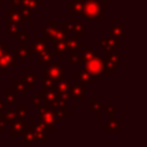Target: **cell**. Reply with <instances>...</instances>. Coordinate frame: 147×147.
<instances>
[{
	"instance_id": "1",
	"label": "cell",
	"mask_w": 147,
	"mask_h": 147,
	"mask_svg": "<svg viewBox=\"0 0 147 147\" xmlns=\"http://www.w3.org/2000/svg\"><path fill=\"white\" fill-rule=\"evenodd\" d=\"M83 16L85 17L86 21H93V22L106 16V1H101V0L85 1Z\"/></svg>"
},
{
	"instance_id": "2",
	"label": "cell",
	"mask_w": 147,
	"mask_h": 147,
	"mask_svg": "<svg viewBox=\"0 0 147 147\" xmlns=\"http://www.w3.org/2000/svg\"><path fill=\"white\" fill-rule=\"evenodd\" d=\"M38 117L39 121L44 124L46 131H53V129L56 126V118L52 107L45 105L38 106Z\"/></svg>"
},
{
	"instance_id": "3",
	"label": "cell",
	"mask_w": 147,
	"mask_h": 147,
	"mask_svg": "<svg viewBox=\"0 0 147 147\" xmlns=\"http://www.w3.org/2000/svg\"><path fill=\"white\" fill-rule=\"evenodd\" d=\"M42 79H52L54 83L63 79V67L60 63H53L51 62L48 67L44 70Z\"/></svg>"
},
{
	"instance_id": "4",
	"label": "cell",
	"mask_w": 147,
	"mask_h": 147,
	"mask_svg": "<svg viewBox=\"0 0 147 147\" xmlns=\"http://www.w3.org/2000/svg\"><path fill=\"white\" fill-rule=\"evenodd\" d=\"M16 60H17V56L11 53V48L6 47V51L0 56V70H1V72L6 74V69H8V68L16 69V67H17Z\"/></svg>"
},
{
	"instance_id": "5",
	"label": "cell",
	"mask_w": 147,
	"mask_h": 147,
	"mask_svg": "<svg viewBox=\"0 0 147 147\" xmlns=\"http://www.w3.org/2000/svg\"><path fill=\"white\" fill-rule=\"evenodd\" d=\"M85 69L86 71L93 77V78H99L102 74H103V59L96 56L94 59H92L91 61L85 63Z\"/></svg>"
},
{
	"instance_id": "6",
	"label": "cell",
	"mask_w": 147,
	"mask_h": 147,
	"mask_svg": "<svg viewBox=\"0 0 147 147\" xmlns=\"http://www.w3.org/2000/svg\"><path fill=\"white\" fill-rule=\"evenodd\" d=\"M31 127H32L34 141H39V142H47L48 141V138L46 134V129L40 121H33L31 123Z\"/></svg>"
},
{
	"instance_id": "7",
	"label": "cell",
	"mask_w": 147,
	"mask_h": 147,
	"mask_svg": "<svg viewBox=\"0 0 147 147\" xmlns=\"http://www.w3.org/2000/svg\"><path fill=\"white\" fill-rule=\"evenodd\" d=\"M41 95H42V99H44L42 105L48 106V107H53L54 103L60 99L59 92L54 87H44L42 92H41Z\"/></svg>"
},
{
	"instance_id": "8",
	"label": "cell",
	"mask_w": 147,
	"mask_h": 147,
	"mask_svg": "<svg viewBox=\"0 0 147 147\" xmlns=\"http://www.w3.org/2000/svg\"><path fill=\"white\" fill-rule=\"evenodd\" d=\"M53 108V113L55 115V118L56 121L59 119H63L65 116H68L69 114V106H68V101H64L62 99H59L54 106L52 107Z\"/></svg>"
},
{
	"instance_id": "9",
	"label": "cell",
	"mask_w": 147,
	"mask_h": 147,
	"mask_svg": "<svg viewBox=\"0 0 147 147\" xmlns=\"http://www.w3.org/2000/svg\"><path fill=\"white\" fill-rule=\"evenodd\" d=\"M100 47L101 48H106L108 52H115L117 48L122 47V42H121V38H116V37H107L100 40Z\"/></svg>"
},
{
	"instance_id": "10",
	"label": "cell",
	"mask_w": 147,
	"mask_h": 147,
	"mask_svg": "<svg viewBox=\"0 0 147 147\" xmlns=\"http://www.w3.org/2000/svg\"><path fill=\"white\" fill-rule=\"evenodd\" d=\"M59 26H60V24H59L57 21H55V22H48L47 25H46V28L42 31V40L45 42H47V44L52 42L53 41V36L56 32V30L59 29Z\"/></svg>"
},
{
	"instance_id": "11",
	"label": "cell",
	"mask_w": 147,
	"mask_h": 147,
	"mask_svg": "<svg viewBox=\"0 0 147 147\" xmlns=\"http://www.w3.org/2000/svg\"><path fill=\"white\" fill-rule=\"evenodd\" d=\"M26 126V119H18L15 118L14 121L10 122V129H11V137H18L22 136L24 129Z\"/></svg>"
},
{
	"instance_id": "12",
	"label": "cell",
	"mask_w": 147,
	"mask_h": 147,
	"mask_svg": "<svg viewBox=\"0 0 147 147\" xmlns=\"http://www.w3.org/2000/svg\"><path fill=\"white\" fill-rule=\"evenodd\" d=\"M75 78L79 80V84L80 85H91V84H94V82H95V78H93L86 71L85 68H80L78 70V74L75 75Z\"/></svg>"
},
{
	"instance_id": "13",
	"label": "cell",
	"mask_w": 147,
	"mask_h": 147,
	"mask_svg": "<svg viewBox=\"0 0 147 147\" xmlns=\"http://www.w3.org/2000/svg\"><path fill=\"white\" fill-rule=\"evenodd\" d=\"M99 55H100V53H99V52H96V51L92 49L91 47H87V48H85L82 53H79L78 62H79V63H82V64H85L86 62L91 61L92 59H94V57H96V56H99Z\"/></svg>"
},
{
	"instance_id": "14",
	"label": "cell",
	"mask_w": 147,
	"mask_h": 147,
	"mask_svg": "<svg viewBox=\"0 0 147 147\" xmlns=\"http://www.w3.org/2000/svg\"><path fill=\"white\" fill-rule=\"evenodd\" d=\"M68 9L69 11L78 15V16H83L84 13V2L80 0H70L68 3Z\"/></svg>"
},
{
	"instance_id": "15",
	"label": "cell",
	"mask_w": 147,
	"mask_h": 147,
	"mask_svg": "<svg viewBox=\"0 0 147 147\" xmlns=\"http://www.w3.org/2000/svg\"><path fill=\"white\" fill-rule=\"evenodd\" d=\"M52 44H53V48H54L55 53L57 54L59 59H62L63 57V54L69 52V48H68V45H67V40L53 41Z\"/></svg>"
},
{
	"instance_id": "16",
	"label": "cell",
	"mask_w": 147,
	"mask_h": 147,
	"mask_svg": "<svg viewBox=\"0 0 147 147\" xmlns=\"http://www.w3.org/2000/svg\"><path fill=\"white\" fill-rule=\"evenodd\" d=\"M17 54L21 59V62L22 63H25L29 59L32 57V54H33V49L32 47H28L26 45H22L18 49H17Z\"/></svg>"
},
{
	"instance_id": "17",
	"label": "cell",
	"mask_w": 147,
	"mask_h": 147,
	"mask_svg": "<svg viewBox=\"0 0 147 147\" xmlns=\"http://www.w3.org/2000/svg\"><path fill=\"white\" fill-rule=\"evenodd\" d=\"M70 94L72 99H78V100H84L85 98V91L80 84H70Z\"/></svg>"
},
{
	"instance_id": "18",
	"label": "cell",
	"mask_w": 147,
	"mask_h": 147,
	"mask_svg": "<svg viewBox=\"0 0 147 147\" xmlns=\"http://www.w3.org/2000/svg\"><path fill=\"white\" fill-rule=\"evenodd\" d=\"M10 88H11V90H15L16 93L22 94V95H25L26 92H28V86H26L25 82H24L22 78H18V79L16 80V83L10 86Z\"/></svg>"
},
{
	"instance_id": "19",
	"label": "cell",
	"mask_w": 147,
	"mask_h": 147,
	"mask_svg": "<svg viewBox=\"0 0 147 147\" xmlns=\"http://www.w3.org/2000/svg\"><path fill=\"white\" fill-rule=\"evenodd\" d=\"M110 33H111L113 37H116V38H124L126 36L125 29L123 28L121 22H116L115 23V25L110 29Z\"/></svg>"
},
{
	"instance_id": "20",
	"label": "cell",
	"mask_w": 147,
	"mask_h": 147,
	"mask_svg": "<svg viewBox=\"0 0 147 147\" xmlns=\"http://www.w3.org/2000/svg\"><path fill=\"white\" fill-rule=\"evenodd\" d=\"M22 137H23L24 142H25L29 147L33 145L34 138H33V133H32V127H31V125H30V126H28V125L25 126V129H24V131H23V133H22Z\"/></svg>"
},
{
	"instance_id": "21",
	"label": "cell",
	"mask_w": 147,
	"mask_h": 147,
	"mask_svg": "<svg viewBox=\"0 0 147 147\" xmlns=\"http://www.w3.org/2000/svg\"><path fill=\"white\" fill-rule=\"evenodd\" d=\"M122 129H121V125L117 122V119L111 118V119L107 121L106 126H105V131L106 132H119Z\"/></svg>"
},
{
	"instance_id": "22",
	"label": "cell",
	"mask_w": 147,
	"mask_h": 147,
	"mask_svg": "<svg viewBox=\"0 0 147 147\" xmlns=\"http://www.w3.org/2000/svg\"><path fill=\"white\" fill-rule=\"evenodd\" d=\"M37 62L38 63L49 64L51 62H53V53H49L48 51H45V52L39 53L38 54V57H37Z\"/></svg>"
},
{
	"instance_id": "23",
	"label": "cell",
	"mask_w": 147,
	"mask_h": 147,
	"mask_svg": "<svg viewBox=\"0 0 147 147\" xmlns=\"http://www.w3.org/2000/svg\"><path fill=\"white\" fill-rule=\"evenodd\" d=\"M67 45H68V48H69V52L71 49H75V48H84V42L83 41H79V38L77 37H74V38H68L67 39Z\"/></svg>"
},
{
	"instance_id": "24",
	"label": "cell",
	"mask_w": 147,
	"mask_h": 147,
	"mask_svg": "<svg viewBox=\"0 0 147 147\" xmlns=\"http://www.w3.org/2000/svg\"><path fill=\"white\" fill-rule=\"evenodd\" d=\"M32 49L33 52H36L37 54L41 53V52H45V51H48V44L45 42L42 39L41 40H37L32 44Z\"/></svg>"
},
{
	"instance_id": "25",
	"label": "cell",
	"mask_w": 147,
	"mask_h": 147,
	"mask_svg": "<svg viewBox=\"0 0 147 147\" xmlns=\"http://www.w3.org/2000/svg\"><path fill=\"white\" fill-rule=\"evenodd\" d=\"M21 78L25 82V84H26V86H28V90H31L32 86L38 82L37 76H34V75H32V74H23Z\"/></svg>"
},
{
	"instance_id": "26",
	"label": "cell",
	"mask_w": 147,
	"mask_h": 147,
	"mask_svg": "<svg viewBox=\"0 0 147 147\" xmlns=\"http://www.w3.org/2000/svg\"><path fill=\"white\" fill-rule=\"evenodd\" d=\"M53 87H54L59 93L68 92V91L70 90V83H69V80H62V79H61V80L56 82Z\"/></svg>"
},
{
	"instance_id": "27",
	"label": "cell",
	"mask_w": 147,
	"mask_h": 147,
	"mask_svg": "<svg viewBox=\"0 0 147 147\" xmlns=\"http://www.w3.org/2000/svg\"><path fill=\"white\" fill-rule=\"evenodd\" d=\"M68 32H67V30L64 29V28H61V26H59V29L56 30V32L54 33V36H53V41H60V40H67L68 39ZM52 41V42H53Z\"/></svg>"
},
{
	"instance_id": "28",
	"label": "cell",
	"mask_w": 147,
	"mask_h": 147,
	"mask_svg": "<svg viewBox=\"0 0 147 147\" xmlns=\"http://www.w3.org/2000/svg\"><path fill=\"white\" fill-rule=\"evenodd\" d=\"M18 13H20L21 21H24V22H31L32 21V11L30 8L23 6Z\"/></svg>"
},
{
	"instance_id": "29",
	"label": "cell",
	"mask_w": 147,
	"mask_h": 147,
	"mask_svg": "<svg viewBox=\"0 0 147 147\" xmlns=\"http://www.w3.org/2000/svg\"><path fill=\"white\" fill-rule=\"evenodd\" d=\"M84 25L82 24V23H78V22H74V24H72V30H71V32L75 34V37H77V38H82V37H84Z\"/></svg>"
},
{
	"instance_id": "30",
	"label": "cell",
	"mask_w": 147,
	"mask_h": 147,
	"mask_svg": "<svg viewBox=\"0 0 147 147\" xmlns=\"http://www.w3.org/2000/svg\"><path fill=\"white\" fill-rule=\"evenodd\" d=\"M28 7L31 10H37L39 7L42 6V1L40 0H23V5L22 7Z\"/></svg>"
},
{
	"instance_id": "31",
	"label": "cell",
	"mask_w": 147,
	"mask_h": 147,
	"mask_svg": "<svg viewBox=\"0 0 147 147\" xmlns=\"http://www.w3.org/2000/svg\"><path fill=\"white\" fill-rule=\"evenodd\" d=\"M116 64L114 62H110L108 60L103 59V74H108V75H114L116 71Z\"/></svg>"
},
{
	"instance_id": "32",
	"label": "cell",
	"mask_w": 147,
	"mask_h": 147,
	"mask_svg": "<svg viewBox=\"0 0 147 147\" xmlns=\"http://www.w3.org/2000/svg\"><path fill=\"white\" fill-rule=\"evenodd\" d=\"M7 30H8V32L10 33V34H13V36H16L18 32H21V25H20V23H15V22H9V21H7Z\"/></svg>"
},
{
	"instance_id": "33",
	"label": "cell",
	"mask_w": 147,
	"mask_h": 147,
	"mask_svg": "<svg viewBox=\"0 0 147 147\" xmlns=\"http://www.w3.org/2000/svg\"><path fill=\"white\" fill-rule=\"evenodd\" d=\"M26 110H28V108H26V106H24V105H18V106H16V110H15V113H16V118H18V119H26V118H28Z\"/></svg>"
},
{
	"instance_id": "34",
	"label": "cell",
	"mask_w": 147,
	"mask_h": 147,
	"mask_svg": "<svg viewBox=\"0 0 147 147\" xmlns=\"http://www.w3.org/2000/svg\"><path fill=\"white\" fill-rule=\"evenodd\" d=\"M105 60H108V61H110V62H114L115 64H118V63H121V56H119V54H116L115 52L113 53V52H106V54H105Z\"/></svg>"
},
{
	"instance_id": "35",
	"label": "cell",
	"mask_w": 147,
	"mask_h": 147,
	"mask_svg": "<svg viewBox=\"0 0 147 147\" xmlns=\"http://www.w3.org/2000/svg\"><path fill=\"white\" fill-rule=\"evenodd\" d=\"M90 106H91V108H92V110L94 111V115L95 116H100L101 115V102L99 101V100H90Z\"/></svg>"
},
{
	"instance_id": "36",
	"label": "cell",
	"mask_w": 147,
	"mask_h": 147,
	"mask_svg": "<svg viewBox=\"0 0 147 147\" xmlns=\"http://www.w3.org/2000/svg\"><path fill=\"white\" fill-rule=\"evenodd\" d=\"M6 16H7V21H9V22H15V23H20L21 22V17H20V13L18 11L8 10V11H6Z\"/></svg>"
},
{
	"instance_id": "37",
	"label": "cell",
	"mask_w": 147,
	"mask_h": 147,
	"mask_svg": "<svg viewBox=\"0 0 147 147\" xmlns=\"http://www.w3.org/2000/svg\"><path fill=\"white\" fill-rule=\"evenodd\" d=\"M16 99H17V96H16V94L13 93V90L11 88L6 90V100H5L6 105H10V106L11 105H15Z\"/></svg>"
},
{
	"instance_id": "38",
	"label": "cell",
	"mask_w": 147,
	"mask_h": 147,
	"mask_svg": "<svg viewBox=\"0 0 147 147\" xmlns=\"http://www.w3.org/2000/svg\"><path fill=\"white\" fill-rule=\"evenodd\" d=\"M78 57H79V48H75V49H71L70 52H68V60L70 63L78 62Z\"/></svg>"
},
{
	"instance_id": "39",
	"label": "cell",
	"mask_w": 147,
	"mask_h": 147,
	"mask_svg": "<svg viewBox=\"0 0 147 147\" xmlns=\"http://www.w3.org/2000/svg\"><path fill=\"white\" fill-rule=\"evenodd\" d=\"M115 109H116L115 106H109V105H107V106H101V111H103L105 115L110 116L111 118H115V116H114Z\"/></svg>"
},
{
	"instance_id": "40",
	"label": "cell",
	"mask_w": 147,
	"mask_h": 147,
	"mask_svg": "<svg viewBox=\"0 0 147 147\" xmlns=\"http://www.w3.org/2000/svg\"><path fill=\"white\" fill-rule=\"evenodd\" d=\"M16 37H17V41L21 45H26V41H28V33L26 32H18L16 34Z\"/></svg>"
},
{
	"instance_id": "41",
	"label": "cell",
	"mask_w": 147,
	"mask_h": 147,
	"mask_svg": "<svg viewBox=\"0 0 147 147\" xmlns=\"http://www.w3.org/2000/svg\"><path fill=\"white\" fill-rule=\"evenodd\" d=\"M42 101H44V99H42V95L41 94H39V95H32V103L34 105V106H40V105H42Z\"/></svg>"
},
{
	"instance_id": "42",
	"label": "cell",
	"mask_w": 147,
	"mask_h": 147,
	"mask_svg": "<svg viewBox=\"0 0 147 147\" xmlns=\"http://www.w3.org/2000/svg\"><path fill=\"white\" fill-rule=\"evenodd\" d=\"M16 118V113L14 111V110H10V111H5V119H6V122L7 121H9V122H11V121H14Z\"/></svg>"
},
{
	"instance_id": "43",
	"label": "cell",
	"mask_w": 147,
	"mask_h": 147,
	"mask_svg": "<svg viewBox=\"0 0 147 147\" xmlns=\"http://www.w3.org/2000/svg\"><path fill=\"white\" fill-rule=\"evenodd\" d=\"M42 82H44V87H53L55 84L52 79H42Z\"/></svg>"
},
{
	"instance_id": "44",
	"label": "cell",
	"mask_w": 147,
	"mask_h": 147,
	"mask_svg": "<svg viewBox=\"0 0 147 147\" xmlns=\"http://www.w3.org/2000/svg\"><path fill=\"white\" fill-rule=\"evenodd\" d=\"M0 131L1 132L6 131V121L5 119H0Z\"/></svg>"
},
{
	"instance_id": "45",
	"label": "cell",
	"mask_w": 147,
	"mask_h": 147,
	"mask_svg": "<svg viewBox=\"0 0 147 147\" xmlns=\"http://www.w3.org/2000/svg\"><path fill=\"white\" fill-rule=\"evenodd\" d=\"M6 47H7V44L6 42H0V56L3 54V52L6 51Z\"/></svg>"
},
{
	"instance_id": "46",
	"label": "cell",
	"mask_w": 147,
	"mask_h": 147,
	"mask_svg": "<svg viewBox=\"0 0 147 147\" xmlns=\"http://www.w3.org/2000/svg\"><path fill=\"white\" fill-rule=\"evenodd\" d=\"M11 3H14V5H16V6H21V7H22V5H23V0H11Z\"/></svg>"
},
{
	"instance_id": "47",
	"label": "cell",
	"mask_w": 147,
	"mask_h": 147,
	"mask_svg": "<svg viewBox=\"0 0 147 147\" xmlns=\"http://www.w3.org/2000/svg\"><path fill=\"white\" fill-rule=\"evenodd\" d=\"M5 107H6L5 100H0V110H1V109H5Z\"/></svg>"
},
{
	"instance_id": "48",
	"label": "cell",
	"mask_w": 147,
	"mask_h": 147,
	"mask_svg": "<svg viewBox=\"0 0 147 147\" xmlns=\"http://www.w3.org/2000/svg\"><path fill=\"white\" fill-rule=\"evenodd\" d=\"M0 119H5V109H1L0 110Z\"/></svg>"
},
{
	"instance_id": "49",
	"label": "cell",
	"mask_w": 147,
	"mask_h": 147,
	"mask_svg": "<svg viewBox=\"0 0 147 147\" xmlns=\"http://www.w3.org/2000/svg\"><path fill=\"white\" fill-rule=\"evenodd\" d=\"M106 1H119V0H106Z\"/></svg>"
},
{
	"instance_id": "50",
	"label": "cell",
	"mask_w": 147,
	"mask_h": 147,
	"mask_svg": "<svg viewBox=\"0 0 147 147\" xmlns=\"http://www.w3.org/2000/svg\"><path fill=\"white\" fill-rule=\"evenodd\" d=\"M80 1H83V2H85V1H92V0H80Z\"/></svg>"
},
{
	"instance_id": "51",
	"label": "cell",
	"mask_w": 147,
	"mask_h": 147,
	"mask_svg": "<svg viewBox=\"0 0 147 147\" xmlns=\"http://www.w3.org/2000/svg\"><path fill=\"white\" fill-rule=\"evenodd\" d=\"M2 1H5V0H0V5H1V2H2Z\"/></svg>"
},
{
	"instance_id": "52",
	"label": "cell",
	"mask_w": 147,
	"mask_h": 147,
	"mask_svg": "<svg viewBox=\"0 0 147 147\" xmlns=\"http://www.w3.org/2000/svg\"><path fill=\"white\" fill-rule=\"evenodd\" d=\"M132 1H136V0H132ZM142 1H146V0H142Z\"/></svg>"
}]
</instances>
